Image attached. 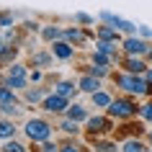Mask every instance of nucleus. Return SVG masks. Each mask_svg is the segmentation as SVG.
I'll return each mask as SVG.
<instances>
[{
  "instance_id": "f257e3e1",
  "label": "nucleus",
  "mask_w": 152,
  "mask_h": 152,
  "mask_svg": "<svg viewBox=\"0 0 152 152\" xmlns=\"http://www.w3.org/2000/svg\"><path fill=\"white\" fill-rule=\"evenodd\" d=\"M113 83H116V88H121L129 96H144L147 88H150V83H147L144 75H134V72H126V70L113 75Z\"/></svg>"
},
{
  "instance_id": "f03ea898",
  "label": "nucleus",
  "mask_w": 152,
  "mask_h": 152,
  "mask_svg": "<svg viewBox=\"0 0 152 152\" xmlns=\"http://www.w3.org/2000/svg\"><path fill=\"white\" fill-rule=\"evenodd\" d=\"M106 113H108L113 121H129L132 116L139 113V106H137L132 98H113L111 103H108V108H106Z\"/></svg>"
},
{
  "instance_id": "7ed1b4c3",
  "label": "nucleus",
  "mask_w": 152,
  "mask_h": 152,
  "mask_svg": "<svg viewBox=\"0 0 152 152\" xmlns=\"http://www.w3.org/2000/svg\"><path fill=\"white\" fill-rule=\"evenodd\" d=\"M52 124H49L47 119H39V116H34V119L26 121V126H23V134L31 139L34 144H41V142H47V139H52Z\"/></svg>"
},
{
  "instance_id": "20e7f679",
  "label": "nucleus",
  "mask_w": 152,
  "mask_h": 152,
  "mask_svg": "<svg viewBox=\"0 0 152 152\" xmlns=\"http://www.w3.org/2000/svg\"><path fill=\"white\" fill-rule=\"evenodd\" d=\"M3 83L10 85L16 93L18 90H26L28 88V70H26V64H21V62L8 64V70H5V75H3Z\"/></svg>"
},
{
  "instance_id": "39448f33",
  "label": "nucleus",
  "mask_w": 152,
  "mask_h": 152,
  "mask_svg": "<svg viewBox=\"0 0 152 152\" xmlns=\"http://www.w3.org/2000/svg\"><path fill=\"white\" fill-rule=\"evenodd\" d=\"M98 18H101L103 23L113 26L116 31L126 34V36H132V34H137V23H132V21H126V18L116 16V13H111V10H101V13H98Z\"/></svg>"
},
{
  "instance_id": "423d86ee",
  "label": "nucleus",
  "mask_w": 152,
  "mask_h": 152,
  "mask_svg": "<svg viewBox=\"0 0 152 152\" xmlns=\"http://www.w3.org/2000/svg\"><path fill=\"white\" fill-rule=\"evenodd\" d=\"M121 49H124V54H129V57H144L152 47L142 39V36L132 34V36H126V39L121 41Z\"/></svg>"
},
{
  "instance_id": "0eeeda50",
  "label": "nucleus",
  "mask_w": 152,
  "mask_h": 152,
  "mask_svg": "<svg viewBox=\"0 0 152 152\" xmlns=\"http://www.w3.org/2000/svg\"><path fill=\"white\" fill-rule=\"evenodd\" d=\"M113 129V119L106 113V116H88L85 119V132L88 134H108Z\"/></svg>"
},
{
  "instance_id": "6e6552de",
  "label": "nucleus",
  "mask_w": 152,
  "mask_h": 152,
  "mask_svg": "<svg viewBox=\"0 0 152 152\" xmlns=\"http://www.w3.org/2000/svg\"><path fill=\"white\" fill-rule=\"evenodd\" d=\"M67 106H70V98L57 96L54 90H52V93H47V98L41 101V108H44L47 113H64V111H67Z\"/></svg>"
},
{
  "instance_id": "1a4fd4ad",
  "label": "nucleus",
  "mask_w": 152,
  "mask_h": 152,
  "mask_svg": "<svg viewBox=\"0 0 152 152\" xmlns=\"http://www.w3.org/2000/svg\"><path fill=\"white\" fill-rule=\"evenodd\" d=\"M75 49L77 47H72L67 39H59V41H52V54H54V59H62V62H67V59H72L75 57Z\"/></svg>"
},
{
  "instance_id": "9d476101",
  "label": "nucleus",
  "mask_w": 152,
  "mask_h": 152,
  "mask_svg": "<svg viewBox=\"0 0 152 152\" xmlns=\"http://www.w3.org/2000/svg\"><path fill=\"white\" fill-rule=\"evenodd\" d=\"M64 39L72 47H83L85 39H90V31H83V26H70V28H64Z\"/></svg>"
},
{
  "instance_id": "9b49d317",
  "label": "nucleus",
  "mask_w": 152,
  "mask_h": 152,
  "mask_svg": "<svg viewBox=\"0 0 152 152\" xmlns=\"http://www.w3.org/2000/svg\"><path fill=\"white\" fill-rule=\"evenodd\" d=\"M77 88H80V93H96V90H101V77H96V75H90V72H83L80 80H77Z\"/></svg>"
},
{
  "instance_id": "f8f14e48",
  "label": "nucleus",
  "mask_w": 152,
  "mask_h": 152,
  "mask_svg": "<svg viewBox=\"0 0 152 152\" xmlns=\"http://www.w3.org/2000/svg\"><path fill=\"white\" fill-rule=\"evenodd\" d=\"M121 70H126V72H134V75H144L147 72V62H144L142 57H124L121 59Z\"/></svg>"
},
{
  "instance_id": "ddd939ff",
  "label": "nucleus",
  "mask_w": 152,
  "mask_h": 152,
  "mask_svg": "<svg viewBox=\"0 0 152 152\" xmlns=\"http://www.w3.org/2000/svg\"><path fill=\"white\" fill-rule=\"evenodd\" d=\"M52 90H54L57 96H62V98H75V93L80 88H77V83H72V80H57Z\"/></svg>"
},
{
  "instance_id": "4468645a",
  "label": "nucleus",
  "mask_w": 152,
  "mask_h": 152,
  "mask_svg": "<svg viewBox=\"0 0 152 152\" xmlns=\"http://www.w3.org/2000/svg\"><path fill=\"white\" fill-rule=\"evenodd\" d=\"M64 116L72 121H77V124H85V119H88V108L80 103H70L67 106V111H64Z\"/></svg>"
},
{
  "instance_id": "2eb2a0df",
  "label": "nucleus",
  "mask_w": 152,
  "mask_h": 152,
  "mask_svg": "<svg viewBox=\"0 0 152 152\" xmlns=\"http://www.w3.org/2000/svg\"><path fill=\"white\" fill-rule=\"evenodd\" d=\"M41 39L44 41H59V39H64V28H59V26H41Z\"/></svg>"
},
{
  "instance_id": "dca6fc26",
  "label": "nucleus",
  "mask_w": 152,
  "mask_h": 152,
  "mask_svg": "<svg viewBox=\"0 0 152 152\" xmlns=\"http://www.w3.org/2000/svg\"><path fill=\"white\" fill-rule=\"evenodd\" d=\"M113 98H111V93L108 90H96V93H90V103L96 106V108H108V103H111Z\"/></svg>"
},
{
  "instance_id": "f3484780",
  "label": "nucleus",
  "mask_w": 152,
  "mask_h": 152,
  "mask_svg": "<svg viewBox=\"0 0 152 152\" xmlns=\"http://www.w3.org/2000/svg\"><path fill=\"white\" fill-rule=\"evenodd\" d=\"M96 39H101V41H113V44H116V41H119V31H116V28H113V26H98L96 28Z\"/></svg>"
},
{
  "instance_id": "a211bd4d",
  "label": "nucleus",
  "mask_w": 152,
  "mask_h": 152,
  "mask_svg": "<svg viewBox=\"0 0 152 152\" xmlns=\"http://www.w3.org/2000/svg\"><path fill=\"white\" fill-rule=\"evenodd\" d=\"M23 98H26V103H41V101L47 98V90L44 88H26Z\"/></svg>"
},
{
  "instance_id": "6ab92c4d",
  "label": "nucleus",
  "mask_w": 152,
  "mask_h": 152,
  "mask_svg": "<svg viewBox=\"0 0 152 152\" xmlns=\"http://www.w3.org/2000/svg\"><path fill=\"white\" fill-rule=\"evenodd\" d=\"M52 59H54L52 52H34V54H31V64H34V67H49Z\"/></svg>"
},
{
  "instance_id": "aec40b11",
  "label": "nucleus",
  "mask_w": 152,
  "mask_h": 152,
  "mask_svg": "<svg viewBox=\"0 0 152 152\" xmlns=\"http://www.w3.org/2000/svg\"><path fill=\"white\" fill-rule=\"evenodd\" d=\"M0 103H18L16 90L10 85H5V83H0Z\"/></svg>"
},
{
  "instance_id": "412c9836",
  "label": "nucleus",
  "mask_w": 152,
  "mask_h": 152,
  "mask_svg": "<svg viewBox=\"0 0 152 152\" xmlns=\"http://www.w3.org/2000/svg\"><path fill=\"white\" fill-rule=\"evenodd\" d=\"M16 137V124L10 119H3L0 121V139H13Z\"/></svg>"
},
{
  "instance_id": "4be33fe9",
  "label": "nucleus",
  "mask_w": 152,
  "mask_h": 152,
  "mask_svg": "<svg viewBox=\"0 0 152 152\" xmlns=\"http://www.w3.org/2000/svg\"><path fill=\"white\" fill-rule=\"evenodd\" d=\"M83 72H90V75H96V77H101V80H103V77H108V75H111V67H103V64H88V67H85V70Z\"/></svg>"
},
{
  "instance_id": "5701e85b",
  "label": "nucleus",
  "mask_w": 152,
  "mask_h": 152,
  "mask_svg": "<svg viewBox=\"0 0 152 152\" xmlns=\"http://www.w3.org/2000/svg\"><path fill=\"white\" fill-rule=\"evenodd\" d=\"M59 129H62L64 134H80V124H77V121H72V119H67V116L59 121Z\"/></svg>"
},
{
  "instance_id": "b1692460",
  "label": "nucleus",
  "mask_w": 152,
  "mask_h": 152,
  "mask_svg": "<svg viewBox=\"0 0 152 152\" xmlns=\"http://www.w3.org/2000/svg\"><path fill=\"white\" fill-rule=\"evenodd\" d=\"M93 152H116V142H108V139H96V142H93Z\"/></svg>"
},
{
  "instance_id": "393cba45",
  "label": "nucleus",
  "mask_w": 152,
  "mask_h": 152,
  "mask_svg": "<svg viewBox=\"0 0 152 152\" xmlns=\"http://www.w3.org/2000/svg\"><path fill=\"white\" fill-rule=\"evenodd\" d=\"M96 52H103V54H113V57H116V44H113V41L96 39Z\"/></svg>"
},
{
  "instance_id": "a878e982",
  "label": "nucleus",
  "mask_w": 152,
  "mask_h": 152,
  "mask_svg": "<svg viewBox=\"0 0 152 152\" xmlns=\"http://www.w3.org/2000/svg\"><path fill=\"white\" fill-rule=\"evenodd\" d=\"M0 113H3L5 119H10V116L16 119L18 113H21V108H18V103H0Z\"/></svg>"
},
{
  "instance_id": "bb28decb",
  "label": "nucleus",
  "mask_w": 152,
  "mask_h": 152,
  "mask_svg": "<svg viewBox=\"0 0 152 152\" xmlns=\"http://www.w3.org/2000/svg\"><path fill=\"white\" fill-rule=\"evenodd\" d=\"M142 150H144V144L139 142V139H134V137L121 144V152H142Z\"/></svg>"
},
{
  "instance_id": "cd10ccee",
  "label": "nucleus",
  "mask_w": 152,
  "mask_h": 152,
  "mask_svg": "<svg viewBox=\"0 0 152 152\" xmlns=\"http://www.w3.org/2000/svg\"><path fill=\"white\" fill-rule=\"evenodd\" d=\"M0 152H28V150L21 142H16V139H5V144L0 147Z\"/></svg>"
},
{
  "instance_id": "c85d7f7f",
  "label": "nucleus",
  "mask_w": 152,
  "mask_h": 152,
  "mask_svg": "<svg viewBox=\"0 0 152 152\" xmlns=\"http://www.w3.org/2000/svg\"><path fill=\"white\" fill-rule=\"evenodd\" d=\"M75 21H77V23H83V26H90V23H96V18L93 16H88V13H75Z\"/></svg>"
},
{
  "instance_id": "c756f323",
  "label": "nucleus",
  "mask_w": 152,
  "mask_h": 152,
  "mask_svg": "<svg viewBox=\"0 0 152 152\" xmlns=\"http://www.w3.org/2000/svg\"><path fill=\"white\" fill-rule=\"evenodd\" d=\"M8 26H13V13L3 10V13H0V28H8Z\"/></svg>"
},
{
  "instance_id": "7c9ffc66",
  "label": "nucleus",
  "mask_w": 152,
  "mask_h": 152,
  "mask_svg": "<svg viewBox=\"0 0 152 152\" xmlns=\"http://www.w3.org/2000/svg\"><path fill=\"white\" fill-rule=\"evenodd\" d=\"M59 147H62V144L52 142V139H47V142H41V152H59Z\"/></svg>"
},
{
  "instance_id": "2f4dec72",
  "label": "nucleus",
  "mask_w": 152,
  "mask_h": 152,
  "mask_svg": "<svg viewBox=\"0 0 152 152\" xmlns=\"http://www.w3.org/2000/svg\"><path fill=\"white\" fill-rule=\"evenodd\" d=\"M139 116H142L144 121H152V103H144V106H139Z\"/></svg>"
},
{
  "instance_id": "473e14b6",
  "label": "nucleus",
  "mask_w": 152,
  "mask_h": 152,
  "mask_svg": "<svg viewBox=\"0 0 152 152\" xmlns=\"http://www.w3.org/2000/svg\"><path fill=\"white\" fill-rule=\"evenodd\" d=\"M137 34H139L142 39H152V28L150 26H137Z\"/></svg>"
},
{
  "instance_id": "72a5a7b5",
  "label": "nucleus",
  "mask_w": 152,
  "mask_h": 152,
  "mask_svg": "<svg viewBox=\"0 0 152 152\" xmlns=\"http://www.w3.org/2000/svg\"><path fill=\"white\" fill-rule=\"evenodd\" d=\"M28 80H31V83H41V80H44V72H41V70H31V72H28Z\"/></svg>"
},
{
  "instance_id": "f704fd0d",
  "label": "nucleus",
  "mask_w": 152,
  "mask_h": 152,
  "mask_svg": "<svg viewBox=\"0 0 152 152\" xmlns=\"http://www.w3.org/2000/svg\"><path fill=\"white\" fill-rule=\"evenodd\" d=\"M59 152H80V147H77V144H62V147H59Z\"/></svg>"
},
{
  "instance_id": "c9c22d12",
  "label": "nucleus",
  "mask_w": 152,
  "mask_h": 152,
  "mask_svg": "<svg viewBox=\"0 0 152 152\" xmlns=\"http://www.w3.org/2000/svg\"><path fill=\"white\" fill-rule=\"evenodd\" d=\"M26 31H34V34H36V31H41V26L36 23V21H28V23H26Z\"/></svg>"
},
{
  "instance_id": "e433bc0d",
  "label": "nucleus",
  "mask_w": 152,
  "mask_h": 152,
  "mask_svg": "<svg viewBox=\"0 0 152 152\" xmlns=\"http://www.w3.org/2000/svg\"><path fill=\"white\" fill-rule=\"evenodd\" d=\"M144 77H147V83L152 85V67H147V72H144Z\"/></svg>"
},
{
  "instance_id": "4c0bfd02",
  "label": "nucleus",
  "mask_w": 152,
  "mask_h": 152,
  "mask_svg": "<svg viewBox=\"0 0 152 152\" xmlns=\"http://www.w3.org/2000/svg\"><path fill=\"white\" fill-rule=\"evenodd\" d=\"M0 41H3V28H0Z\"/></svg>"
},
{
  "instance_id": "58836bf2",
  "label": "nucleus",
  "mask_w": 152,
  "mask_h": 152,
  "mask_svg": "<svg viewBox=\"0 0 152 152\" xmlns=\"http://www.w3.org/2000/svg\"><path fill=\"white\" fill-rule=\"evenodd\" d=\"M150 144H152V132H150Z\"/></svg>"
},
{
  "instance_id": "ea45409f",
  "label": "nucleus",
  "mask_w": 152,
  "mask_h": 152,
  "mask_svg": "<svg viewBox=\"0 0 152 152\" xmlns=\"http://www.w3.org/2000/svg\"><path fill=\"white\" fill-rule=\"evenodd\" d=\"M142 152H150V150H142Z\"/></svg>"
}]
</instances>
